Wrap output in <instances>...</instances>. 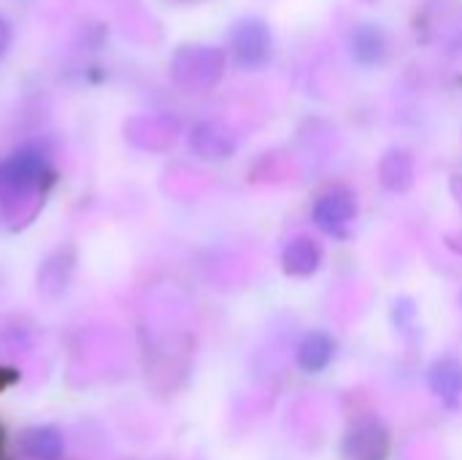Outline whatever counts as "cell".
Here are the masks:
<instances>
[{
    "label": "cell",
    "instance_id": "obj_8",
    "mask_svg": "<svg viewBox=\"0 0 462 460\" xmlns=\"http://www.w3.org/2000/svg\"><path fill=\"white\" fill-rule=\"evenodd\" d=\"M333 355H336V342L328 333L314 331L298 347V366L309 374H319L330 366Z\"/></svg>",
    "mask_w": 462,
    "mask_h": 460
},
{
    "label": "cell",
    "instance_id": "obj_10",
    "mask_svg": "<svg viewBox=\"0 0 462 460\" xmlns=\"http://www.w3.org/2000/svg\"><path fill=\"white\" fill-rule=\"evenodd\" d=\"M189 141H192V149H195L200 157H211V160L227 157V155L236 149L233 138L227 136V130H222L219 125H211V122L198 125Z\"/></svg>",
    "mask_w": 462,
    "mask_h": 460
},
{
    "label": "cell",
    "instance_id": "obj_2",
    "mask_svg": "<svg viewBox=\"0 0 462 460\" xmlns=\"http://www.w3.org/2000/svg\"><path fill=\"white\" fill-rule=\"evenodd\" d=\"M271 27L257 16H244L230 27V49L241 68H263L271 60Z\"/></svg>",
    "mask_w": 462,
    "mask_h": 460
},
{
    "label": "cell",
    "instance_id": "obj_3",
    "mask_svg": "<svg viewBox=\"0 0 462 460\" xmlns=\"http://www.w3.org/2000/svg\"><path fill=\"white\" fill-rule=\"evenodd\" d=\"M390 455V434L376 420H360L344 439L346 460H387Z\"/></svg>",
    "mask_w": 462,
    "mask_h": 460
},
{
    "label": "cell",
    "instance_id": "obj_5",
    "mask_svg": "<svg viewBox=\"0 0 462 460\" xmlns=\"http://www.w3.org/2000/svg\"><path fill=\"white\" fill-rule=\"evenodd\" d=\"M390 41L379 24H357L349 35V52L360 65H376L387 57Z\"/></svg>",
    "mask_w": 462,
    "mask_h": 460
},
{
    "label": "cell",
    "instance_id": "obj_7",
    "mask_svg": "<svg viewBox=\"0 0 462 460\" xmlns=\"http://www.w3.org/2000/svg\"><path fill=\"white\" fill-rule=\"evenodd\" d=\"M22 453L32 460H60L65 453V442L57 428L35 426L22 434Z\"/></svg>",
    "mask_w": 462,
    "mask_h": 460
},
{
    "label": "cell",
    "instance_id": "obj_6",
    "mask_svg": "<svg viewBox=\"0 0 462 460\" xmlns=\"http://www.w3.org/2000/svg\"><path fill=\"white\" fill-rule=\"evenodd\" d=\"M282 263H284V271L290 277H311L322 263V249L317 247L314 239L298 236L284 247Z\"/></svg>",
    "mask_w": 462,
    "mask_h": 460
},
{
    "label": "cell",
    "instance_id": "obj_4",
    "mask_svg": "<svg viewBox=\"0 0 462 460\" xmlns=\"http://www.w3.org/2000/svg\"><path fill=\"white\" fill-rule=\"evenodd\" d=\"M355 214H357L355 192L344 187L325 192L314 206V222L328 233H344V228L355 220Z\"/></svg>",
    "mask_w": 462,
    "mask_h": 460
},
{
    "label": "cell",
    "instance_id": "obj_12",
    "mask_svg": "<svg viewBox=\"0 0 462 460\" xmlns=\"http://www.w3.org/2000/svg\"><path fill=\"white\" fill-rule=\"evenodd\" d=\"M8 43H11V27H8V22L0 16V54L8 49Z\"/></svg>",
    "mask_w": 462,
    "mask_h": 460
},
{
    "label": "cell",
    "instance_id": "obj_1",
    "mask_svg": "<svg viewBox=\"0 0 462 460\" xmlns=\"http://www.w3.org/2000/svg\"><path fill=\"white\" fill-rule=\"evenodd\" d=\"M46 176V157L35 149H22L0 163V201H24Z\"/></svg>",
    "mask_w": 462,
    "mask_h": 460
},
{
    "label": "cell",
    "instance_id": "obj_11",
    "mask_svg": "<svg viewBox=\"0 0 462 460\" xmlns=\"http://www.w3.org/2000/svg\"><path fill=\"white\" fill-rule=\"evenodd\" d=\"M382 182L393 192H403L414 182V163L406 152H390L382 160Z\"/></svg>",
    "mask_w": 462,
    "mask_h": 460
},
{
    "label": "cell",
    "instance_id": "obj_9",
    "mask_svg": "<svg viewBox=\"0 0 462 460\" xmlns=\"http://www.w3.org/2000/svg\"><path fill=\"white\" fill-rule=\"evenodd\" d=\"M430 390L449 407L457 404V399L462 396V366L457 361H436L430 369Z\"/></svg>",
    "mask_w": 462,
    "mask_h": 460
}]
</instances>
